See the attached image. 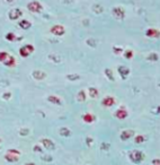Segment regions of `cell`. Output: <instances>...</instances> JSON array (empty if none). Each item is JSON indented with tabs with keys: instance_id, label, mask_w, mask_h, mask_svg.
Returning a JSON list of instances; mask_svg holds the SVG:
<instances>
[{
	"instance_id": "6da1fadb",
	"label": "cell",
	"mask_w": 160,
	"mask_h": 165,
	"mask_svg": "<svg viewBox=\"0 0 160 165\" xmlns=\"http://www.w3.org/2000/svg\"><path fill=\"white\" fill-rule=\"evenodd\" d=\"M129 158L132 163H134V164H140V163L143 161V158H145V155H143V153H142L141 150L133 149L129 153Z\"/></svg>"
},
{
	"instance_id": "7a4b0ae2",
	"label": "cell",
	"mask_w": 160,
	"mask_h": 165,
	"mask_svg": "<svg viewBox=\"0 0 160 165\" xmlns=\"http://www.w3.org/2000/svg\"><path fill=\"white\" fill-rule=\"evenodd\" d=\"M27 9L31 11V13H34V14H40L44 9V6L42 5L40 1L34 0V1H29L27 4Z\"/></svg>"
},
{
	"instance_id": "3957f363",
	"label": "cell",
	"mask_w": 160,
	"mask_h": 165,
	"mask_svg": "<svg viewBox=\"0 0 160 165\" xmlns=\"http://www.w3.org/2000/svg\"><path fill=\"white\" fill-rule=\"evenodd\" d=\"M34 51H35L34 45L28 43V44H25L24 47H21L19 49V54H21V58H28Z\"/></svg>"
},
{
	"instance_id": "277c9868",
	"label": "cell",
	"mask_w": 160,
	"mask_h": 165,
	"mask_svg": "<svg viewBox=\"0 0 160 165\" xmlns=\"http://www.w3.org/2000/svg\"><path fill=\"white\" fill-rule=\"evenodd\" d=\"M112 15H113L114 18L121 21V19H124V17H125V10H124L123 7L116 6V7L112 8Z\"/></svg>"
},
{
	"instance_id": "5b68a950",
	"label": "cell",
	"mask_w": 160,
	"mask_h": 165,
	"mask_svg": "<svg viewBox=\"0 0 160 165\" xmlns=\"http://www.w3.org/2000/svg\"><path fill=\"white\" fill-rule=\"evenodd\" d=\"M50 32L55 36H63L66 34V28H64V26L63 25L55 24V25H53L51 28H50Z\"/></svg>"
},
{
	"instance_id": "8992f818",
	"label": "cell",
	"mask_w": 160,
	"mask_h": 165,
	"mask_svg": "<svg viewBox=\"0 0 160 165\" xmlns=\"http://www.w3.org/2000/svg\"><path fill=\"white\" fill-rule=\"evenodd\" d=\"M21 16H23V11H21V8H13L8 13V17L10 21H17Z\"/></svg>"
},
{
	"instance_id": "52a82bcc",
	"label": "cell",
	"mask_w": 160,
	"mask_h": 165,
	"mask_svg": "<svg viewBox=\"0 0 160 165\" xmlns=\"http://www.w3.org/2000/svg\"><path fill=\"white\" fill-rule=\"evenodd\" d=\"M41 144H42V146H43L44 148H46L47 150L55 149V144H54V141L51 139H49V138H43V139H41Z\"/></svg>"
},
{
	"instance_id": "ba28073f",
	"label": "cell",
	"mask_w": 160,
	"mask_h": 165,
	"mask_svg": "<svg viewBox=\"0 0 160 165\" xmlns=\"http://www.w3.org/2000/svg\"><path fill=\"white\" fill-rule=\"evenodd\" d=\"M32 77L37 82H41V80L46 78V72L43 71V70H34L32 72Z\"/></svg>"
},
{
	"instance_id": "9c48e42d",
	"label": "cell",
	"mask_w": 160,
	"mask_h": 165,
	"mask_svg": "<svg viewBox=\"0 0 160 165\" xmlns=\"http://www.w3.org/2000/svg\"><path fill=\"white\" fill-rule=\"evenodd\" d=\"M115 103H116V101H115V98H114L113 96H105V97L102 100V105H103V106H106V108H111V106H113Z\"/></svg>"
},
{
	"instance_id": "30bf717a",
	"label": "cell",
	"mask_w": 160,
	"mask_h": 165,
	"mask_svg": "<svg viewBox=\"0 0 160 165\" xmlns=\"http://www.w3.org/2000/svg\"><path fill=\"white\" fill-rule=\"evenodd\" d=\"M115 118L119 119V120H124V119L128 118V115H129V113H128V111L125 110V108H119V110H116V112H115Z\"/></svg>"
},
{
	"instance_id": "8fae6325",
	"label": "cell",
	"mask_w": 160,
	"mask_h": 165,
	"mask_svg": "<svg viewBox=\"0 0 160 165\" xmlns=\"http://www.w3.org/2000/svg\"><path fill=\"white\" fill-rule=\"evenodd\" d=\"M132 136H134V131L131 129H126V130H123L122 132H121V136H119V138H121V140H123V141H125V140H129Z\"/></svg>"
},
{
	"instance_id": "7c38bea8",
	"label": "cell",
	"mask_w": 160,
	"mask_h": 165,
	"mask_svg": "<svg viewBox=\"0 0 160 165\" xmlns=\"http://www.w3.org/2000/svg\"><path fill=\"white\" fill-rule=\"evenodd\" d=\"M145 35L148 36V37H151V39H153V37H160V32L157 30V28H148L147 32H145Z\"/></svg>"
},
{
	"instance_id": "4fadbf2b",
	"label": "cell",
	"mask_w": 160,
	"mask_h": 165,
	"mask_svg": "<svg viewBox=\"0 0 160 165\" xmlns=\"http://www.w3.org/2000/svg\"><path fill=\"white\" fill-rule=\"evenodd\" d=\"M117 71H119V74L121 75V77L123 78V79H125L130 75V69L128 67H125V66H119Z\"/></svg>"
},
{
	"instance_id": "5bb4252c",
	"label": "cell",
	"mask_w": 160,
	"mask_h": 165,
	"mask_svg": "<svg viewBox=\"0 0 160 165\" xmlns=\"http://www.w3.org/2000/svg\"><path fill=\"white\" fill-rule=\"evenodd\" d=\"M47 101L52 104H55V105H61L62 104V100L57 95H49L47 96Z\"/></svg>"
},
{
	"instance_id": "9a60e30c",
	"label": "cell",
	"mask_w": 160,
	"mask_h": 165,
	"mask_svg": "<svg viewBox=\"0 0 160 165\" xmlns=\"http://www.w3.org/2000/svg\"><path fill=\"white\" fill-rule=\"evenodd\" d=\"M5 160L7 161L8 163H17V162L19 161V156H17V155L9 154V153H6Z\"/></svg>"
},
{
	"instance_id": "2e32d148",
	"label": "cell",
	"mask_w": 160,
	"mask_h": 165,
	"mask_svg": "<svg viewBox=\"0 0 160 165\" xmlns=\"http://www.w3.org/2000/svg\"><path fill=\"white\" fill-rule=\"evenodd\" d=\"M16 63H17V60H16V58L15 57H13V56H9V58L6 60L5 62H4V66H6V67H15L16 66Z\"/></svg>"
},
{
	"instance_id": "e0dca14e",
	"label": "cell",
	"mask_w": 160,
	"mask_h": 165,
	"mask_svg": "<svg viewBox=\"0 0 160 165\" xmlns=\"http://www.w3.org/2000/svg\"><path fill=\"white\" fill-rule=\"evenodd\" d=\"M83 122H86V123H93L94 121L96 120V118H95V115L91 113H85V114H83Z\"/></svg>"
},
{
	"instance_id": "ac0fdd59",
	"label": "cell",
	"mask_w": 160,
	"mask_h": 165,
	"mask_svg": "<svg viewBox=\"0 0 160 165\" xmlns=\"http://www.w3.org/2000/svg\"><path fill=\"white\" fill-rule=\"evenodd\" d=\"M18 26L21 27V30H29L32 27V23L28 19H21L19 23H18Z\"/></svg>"
},
{
	"instance_id": "d6986e66",
	"label": "cell",
	"mask_w": 160,
	"mask_h": 165,
	"mask_svg": "<svg viewBox=\"0 0 160 165\" xmlns=\"http://www.w3.org/2000/svg\"><path fill=\"white\" fill-rule=\"evenodd\" d=\"M88 94H89V96L91 98H97L99 95V92L97 88L95 87H89L88 88Z\"/></svg>"
},
{
	"instance_id": "ffe728a7",
	"label": "cell",
	"mask_w": 160,
	"mask_h": 165,
	"mask_svg": "<svg viewBox=\"0 0 160 165\" xmlns=\"http://www.w3.org/2000/svg\"><path fill=\"white\" fill-rule=\"evenodd\" d=\"M86 98H87V94H86V92L83 91V89H81V91H79L77 94V100L79 101V102H85L86 101Z\"/></svg>"
},
{
	"instance_id": "44dd1931",
	"label": "cell",
	"mask_w": 160,
	"mask_h": 165,
	"mask_svg": "<svg viewBox=\"0 0 160 165\" xmlns=\"http://www.w3.org/2000/svg\"><path fill=\"white\" fill-rule=\"evenodd\" d=\"M60 135H61L62 137H70L71 136V130L67 128V127H62L61 129H60Z\"/></svg>"
},
{
	"instance_id": "7402d4cb",
	"label": "cell",
	"mask_w": 160,
	"mask_h": 165,
	"mask_svg": "<svg viewBox=\"0 0 160 165\" xmlns=\"http://www.w3.org/2000/svg\"><path fill=\"white\" fill-rule=\"evenodd\" d=\"M5 39L7 41L9 42H15L17 40V36H16L15 33H13V32H9V33H7L5 35Z\"/></svg>"
},
{
	"instance_id": "603a6c76",
	"label": "cell",
	"mask_w": 160,
	"mask_h": 165,
	"mask_svg": "<svg viewBox=\"0 0 160 165\" xmlns=\"http://www.w3.org/2000/svg\"><path fill=\"white\" fill-rule=\"evenodd\" d=\"M145 140H147V137L145 135H138V136H135L134 143L135 144H142V143H145Z\"/></svg>"
},
{
	"instance_id": "cb8c5ba5",
	"label": "cell",
	"mask_w": 160,
	"mask_h": 165,
	"mask_svg": "<svg viewBox=\"0 0 160 165\" xmlns=\"http://www.w3.org/2000/svg\"><path fill=\"white\" fill-rule=\"evenodd\" d=\"M9 56H10V53H8L7 51H0V62L4 63L9 58Z\"/></svg>"
},
{
	"instance_id": "d4e9b609",
	"label": "cell",
	"mask_w": 160,
	"mask_h": 165,
	"mask_svg": "<svg viewBox=\"0 0 160 165\" xmlns=\"http://www.w3.org/2000/svg\"><path fill=\"white\" fill-rule=\"evenodd\" d=\"M158 59H159V56H158L157 53H155V52H152V53H150L149 56L147 57V60H148V61H151V62L157 61Z\"/></svg>"
},
{
	"instance_id": "484cf974",
	"label": "cell",
	"mask_w": 160,
	"mask_h": 165,
	"mask_svg": "<svg viewBox=\"0 0 160 165\" xmlns=\"http://www.w3.org/2000/svg\"><path fill=\"white\" fill-rule=\"evenodd\" d=\"M67 79H69L70 82H76L78 79H80V75H78V74H70V75L67 76Z\"/></svg>"
},
{
	"instance_id": "4316f807",
	"label": "cell",
	"mask_w": 160,
	"mask_h": 165,
	"mask_svg": "<svg viewBox=\"0 0 160 165\" xmlns=\"http://www.w3.org/2000/svg\"><path fill=\"white\" fill-rule=\"evenodd\" d=\"M105 75L107 76V78H108L109 80L114 82V75H113V70H112V69L106 68V69H105Z\"/></svg>"
},
{
	"instance_id": "83f0119b",
	"label": "cell",
	"mask_w": 160,
	"mask_h": 165,
	"mask_svg": "<svg viewBox=\"0 0 160 165\" xmlns=\"http://www.w3.org/2000/svg\"><path fill=\"white\" fill-rule=\"evenodd\" d=\"M133 56H134V53H133V51L132 50H125L124 51V57L126 58V59H132L133 58Z\"/></svg>"
},
{
	"instance_id": "f1b7e54d",
	"label": "cell",
	"mask_w": 160,
	"mask_h": 165,
	"mask_svg": "<svg viewBox=\"0 0 160 165\" xmlns=\"http://www.w3.org/2000/svg\"><path fill=\"white\" fill-rule=\"evenodd\" d=\"M93 9L96 14H100V13H103V7H102L100 5H94Z\"/></svg>"
},
{
	"instance_id": "f546056e",
	"label": "cell",
	"mask_w": 160,
	"mask_h": 165,
	"mask_svg": "<svg viewBox=\"0 0 160 165\" xmlns=\"http://www.w3.org/2000/svg\"><path fill=\"white\" fill-rule=\"evenodd\" d=\"M113 52L116 54V56H119L123 53V49L122 48H119V47H113Z\"/></svg>"
},
{
	"instance_id": "4dcf8cb0",
	"label": "cell",
	"mask_w": 160,
	"mask_h": 165,
	"mask_svg": "<svg viewBox=\"0 0 160 165\" xmlns=\"http://www.w3.org/2000/svg\"><path fill=\"white\" fill-rule=\"evenodd\" d=\"M7 153L13 154V155H17V156H21V150L15 149V148H10V149H8L7 150Z\"/></svg>"
},
{
	"instance_id": "1f68e13d",
	"label": "cell",
	"mask_w": 160,
	"mask_h": 165,
	"mask_svg": "<svg viewBox=\"0 0 160 165\" xmlns=\"http://www.w3.org/2000/svg\"><path fill=\"white\" fill-rule=\"evenodd\" d=\"M1 97H2V100H5V101H8L11 97V93L10 92H5V93L1 95Z\"/></svg>"
},
{
	"instance_id": "d6a6232c",
	"label": "cell",
	"mask_w": 160,
	"mask_h": 165,
	"mask_svg": "<svg viewBox=\"0 0 160 165\" xmlns=\"http://www.w3.org/2000/svg\"><path fill=\"white\" fill-rule=\"evenodd\" d=\"M28 132H29V130L27 129V128H21V130H19V135H21V136H23V137H24V136H27V135H28Z\"/></svg>"
},
{
	"instance_id": "836d02e7",
	"label": "cell",
	"mask_w": 160,
	"mask_h": 165,
	"mask_svg": "<svg viewBox=\"0 0 160 165\" xmlns=\"http://www.w3.org/2000/svg\"><path fill=\"white\" fill-rule=\"evenodd\" d=\"M87 44H88V45H90V47H96V41H95V40H93V39L87 40Z\"/></svg>"
},
{
	"instance_id": "e575fe53",
	"label": "cell",
	"mask_w": 160,
	"mask_h": 165,
	"mask_svg": "<svg viewBox=\"0 0 160 165\" xmlns=\"http://www.w3.org/2000/svg\"><path fill=\"white\" fill-rule=\"evenodd\" d=\"M33 150H34V152H37V153H42L41 145H35V146L33 147Z\"/></svg>"
},
{
	"instance_id": "d590c367",
	"label": "cell",
	"mask_w": 160,
	"mask_h": 165,
	"mask_svg": "<svg viewBox=\"0 0 160 165\" xmlns=\"http://www.w3.org/2000/svg\"><path fill=\"white\" fill-rule=\"evenodd\" d=\"M152 165H160V160H159V158L152 160Z\"/></svg>"
},
{
	"instance_id": "8d00e7d4",
	"label": "cell",
	"mask_w": 160,
	"mask_h": 165,
	"mask_svg": "<svg viewBox=\"0 0 160 165\" xmlns=\"http://www.w3.org/2000/svg\"><path fill=\"white\" fill-rule=\"evenodd\" d=\"M91 141H93V139H91V138H87V144H88V145L90 144Z\"/></svg>"
},
{
	"instance_id": "74e56055",
	"label": "cell",
	"mask_w": 160,
	"mask_h": 165,
	"mask_svg": "<svg viewBox=\"0 0 160 165\" xmlns=\"http://www.w3.org/2000/svg\"><path fill=\"white\" fill-rule=\"evenodd\" d=\"M104 145H106V148L108 149V148H109V145H108V144H104ZM102 148L104 149V148H105V146H102Z\"/></svg>"
},
{
	"instance_id": "f35d334b",
	"label": "cell",
	"mask_w": 160,
	"mask_h": 165,
	"mask_svg": "<svg viewBox=\"0 0 160 165\" xmlns=\"http://www.w3.org/2000/svg\"><path fill=\"white\" fill-rule=\"evenodd\" d=\"M25 165H35L34 163H32V162H28V163H26Z\"/></svg>"
},
{
	"instance_id": "ab89813d",
	"label": "cell",
	"mask_w": 160,
	"mask_h": 165,
	"mask_svg": "<svg viewBox=\"0 0 160 165\" xmlns=\"http://www.w3.org/2000/svg\"><path fill=\"white\" fill-rule=\"evenodd\" d=\"M1 141H2V140H1V138H0V144H1ZM0 148H1V147H0Z\"/></svg>"
}]
</instances>
